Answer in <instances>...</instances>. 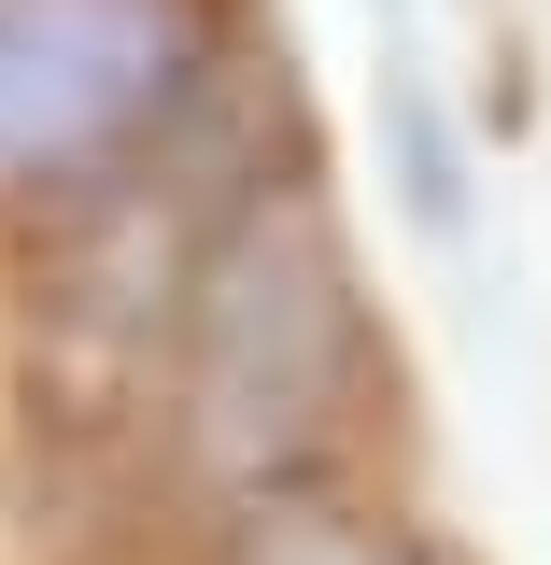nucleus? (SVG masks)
Instances as JSON below:
<instances>
[{
  "label": "nucleus",
  "instance_id": "obj_1",
  "mask_svg": "<svg viewBox=\"0 0 551 565\" xmlns=\"http://www.w3.org/2000/svg\"><path fill=\"white\" fill-rule=\"evenodd\" d=\"M353 269L326 241L311 199H255L226 241L199 255V297H184V411H199V452L241 467V481H283L311 467L353 411Z\"/></svg>",
  "mask_w": 551,
  "mask_h": 565
},
{
  "label": "nucleus",
  "instance_id": "obj_2",
  "mask_svg": "<svg viewBox=\"0 0 551 565\" xmlns=\"http://www.w3.org/2000/svg\"><path fill=\"white\" fill-rule=\"evenodd\" d=\"M226 57L212 0H0V199H85L184 128Z\"/></svg>",
  "mask_w": 551,
  "mask_h": 565
},
{
  "label": "nucleus",
  "instance_id": "obj_3",
  "mask_svg": "<svg viewBox=\"0 0 551 565\" xmlns=\"http://www.w3.org/2000/svg\"><path fill=\"white\" fill-rule=\"evenodd\" d=\"M226 565H424L382 509H326V494H269L241 537H226Z\"/></svg>",
  "mask_w": 551,
  "mask_h": 565
}]
</instances>
